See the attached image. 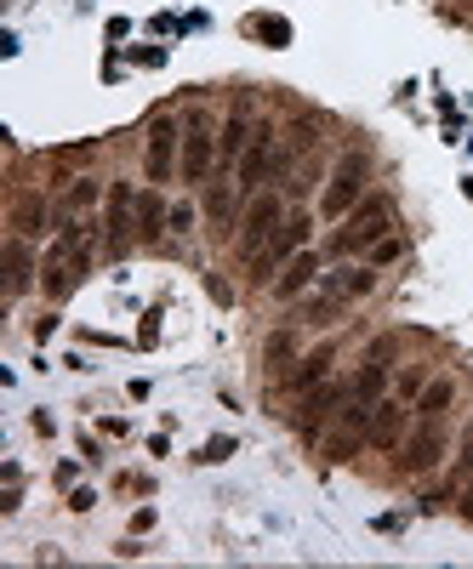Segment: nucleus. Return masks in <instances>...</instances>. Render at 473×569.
I'll return each instance as SVG.
<instances>
[{
  "mask_svg": "<svg viewBox=\"0 0 473 569\" xmlns=\"http://www.w3.org/2000/svg\"><path fill=\"white\" fill-rule=\"evenodd\" d=\"M234 456V439H211L206 450H200V462H228Z\"/></svg>",
  "mask_w": 473,
  "mask_h": 569,
  "instance_id": "nucleus-27",
  "label": "nucleus"
},
{
  "mask_svg": "<svg viewBox=\"0 0 473 569\" xmlns=\"http://www.w3.org/2000/svg\"><path fill=\"white\" fill-rule=\"evenodd\" d=\"M331 364H336V354H331V347H314V354H308L303 364H296V370L286 376V382H291L296 393H308V387H319V382L331 376Z\"/></svg>",
  "mask_w": 473,
  "mask_h": 569,
  "instance_id": "nucleus-16",
  "label": "nucleus"
},
{
  "mask_svg": "<svg viewBox=\"0 0 473 569\" xmlns=\"http://www.w3.org/2000/svg\"><path fill=\"white\" fill-rule=\"evenodd\" d=\"M268 148H274V126H256L246 160H240V188H256L268 177V166H286V154H268Z\"/></svg>",
  "mask_w": 473,
  "mask_h": 569,
  "instance_id": "nucleus-8",
  "label": "nucleus"
},
{
  "mask_svg": "<svg viewBox=\"0 0 473 569\" xmlns=\"http://www.w3.org/2000/svg\"><path fill=\"white\" fill-rule=\"evenodd\" d=\"M69 507H75V512H91V507H98V490H75Z\"/></svg>",
  "mask_w": 473,
  "mask_h": 569,
  "instance_id": "nucleus-28",
  "label": "nucleus"
},
{
  "mask_svg": "<svg viewBox=\"0 0 473 569\" xmlns=\"http://www.w3.org/2000/svg\"><path fill=\"white\" fill-rule=\"evenodd\" d=\"M399 433H405V410H399L394 399H376V410H371V433H365V439H371L376 450H394Z\"/></svg>",
  "mask_w": 473,
  "mask_h": 569,
  "instance_id": "nucleus-13",
  "label": "nucleus"
},
{
  "mask_svg": "<svg viewBox=\"0 0 473 569\" xmlns=\"http://www.w3.org/2000/svg\"><path fill=\"white\" fill-rule=\"evenodd\" d=\"M439 456H445V427L439 422H422L411 433V439H405V472H434L439 467Z\"/></svg>",
  "mask_w": 473,
  "mask_h": 569,
  "instance_id": "nucleus-7",
  "label": "nucleus"
},
{
  "mask_svg": "<svg viewBox=\"0 0 473 569\" xmlns=\"http://www.w3.org/2000/svg\"><path fill=\"white\" fill-rule=\"evenodd\" d=\"M399 251H405V246H399L394 234H388V239H376V246H371V268H388V262H399Z\"/></svg>",
  "mask_w": 473,
  "mask_h": 569,
  "instance_id": "nucleus-24",
  "label": "nucleus"
},
{
  "mask_svg": "<svg viewBox=\"0 0 473 569\" xmlns=\"http://www.w3.org/2000/svg\"><path fill=\"white\" fill-rule=\"evenodd\" d=\"M23 507V490H18V484H6V495H0V512H18Z\"/></svg>",
  "mask_w": 473,
  "mask_h": 569,
  "instance_id": "nucleus-30",
  "label": "nucleus"
},
{
  "mask_svg": "<svg viewBox=\"0 0 473 569\" xmlns=\"http://www.w3.org/2000/svg\"><path fill=\"white\" fill-rule=\"evenodd\" d=\"M468 444H473V427H468Z\"/></svg>",
  "mask_w": 473,
  "mask_h": 569,
  "instance_id": "nucleus-31",
  "label": "nucleus"
},
{
  "mask_svg": "<svg viewBox=\"0 0 473 569\" xmlns=\"http://www.w3.org/2000/svg\"><path fill=\"white\" fill-rule=\"evenodd\" d=\"M177 148H183V126L171 114H160L154 126H148V148H143V166H148V183H166L171 171H177Z\"/></svg>",
  "mask_w": 473,
  "mask_h": 569,
  "instance_id": "nucleus-5",
  "label": "nucleus"
},
{
  "mask_svg": "<svg viewBox=\"0 0 473 569\" xmlns=\"http://www.w3.org/2000/svg\"><path fill=\"white\" fill-rule=\"evenodd\" d=\"M314 279H319V251H296L291 262H286V274L274 279V296H280V302H291V296H303Z\"/></svg>",
  "mask_w": 473,
  "mask_h": 569,
  "instance_id": "nucleus-12",
  "label": "nucleus"
},
{
  "mask_svg": "<svg viewBox=\"0 0 473 569\" xmlns=\"http://www.w3.org/2000/svg\"><path fill=\"white\" fill-rule=\"evenodd\" d=\"M336 404H343V387H331V382L308 387V393H303V410H296V427L314 439V433L326 427V416H336Z\"/></svg>",
  "mask_w": 473,
  "mask_h": 569,
  "instance_id": "nucleus-10",
  "label": "nucleus"
},
{
  "mask_svg": "<svg viewBox=\"0 0 473 569\" xmlns=\"http://www.w3.org/2000/svg\"><path fill=\"white\" fill-rule=\"evenodd\" d=\"M12 228H18L23 239H40V234H46V199H40V194H23L18 206H12Z\"/></svg>",
  "mask_w": 473,
  "mask_h": 569,
  "instance_id": "nucleus-17",
  "label": "nucleus"
},
{
  "mask_svg": "<svg viewBox=\"0 0 473 569\" xmlns=\"http://www.w3.org/2000/svg\"><path fill=\"white\" fill-rule=\"evenodd\" d=\"M291 354H296V342H291L286 331H274V336H268V364H274V370H280V364H291Z\"/></svg>",
  "mask_w": 473,
  "mask_h": 569,
  "instance_id": "nucleus-23",
  "label": "nucleus"
},
{
  "mask_svg": "<svg viewBox=\"0 0 473 569\" xmlns=\"http://www.w3.org/2000/svg\"><path fill=\"white\" fill-rule=\"evenodd\" d=\"M98 194H103V188L91 183V177H75L69 199H63V211H91V206H98Z\"/></svg>",
  "mask_w": 473,
  "mask_h": 569,
  "instance_id": "nucleus-22",
  "label": "nucleus"
},
{
  "mask_svg": "<svg viewBox=\"0 0 473 569\" xmlns=\"http://www.w3.org/2000/svg\"><path fill=\"white\" fill-rule=\"evenodd\" d=\"M388 228H394V211H388V199H359L354 211H348V222H343V234L331 239V251H365V246H376V239H388Z\"/></svg>",
  "mask_w": 473,
  "mask_h": 569,
  "instance_id": "nucleus-2",
  "label": "nucleus"
},
{
  "mask_svg": "<svg viewBox=\"0 0 473 569\" xmlns=\"http://www.w3.org/2000/svg\"><path fill=\"white\" fill-rule=\"evenodd\" d=\"M103 246H109V256L131 251V183L109 188V234H103Z\"/></svg>",
  "mask_w": 473,
  "mask_h": 569,
  "instance_id": "nucleus-9",
  "label": "nucleus"
},
{
  "mask_svg": "<svg viewBox=\"0 0 473 569\" xmlns=\"http://www.w3.org/2000/svg\"><path fill=\"white\" fill-rule=\"evenodd\" d=\"M308 228H314L308 216H286V222H280V234L251 256V268H256L251 279H256V284H268V279H274V268H286L296 251H308Z\"/></svg>",
  "mask_w": 473,
  "mask_h": 569,
  "instance_id": "nucleus-3",
  "label": "nucleus"
},
{
  "mask_svg": "<svg viewBox=\"0 0 473 569\" xmlns=\"http://www.w3.org/2000/svg\"><path fill=\"white\" fill-rule=\"evenodd\" d=\"M376 284V268H343V274H326L331 296H365Z\"/></svg>",
  "mask_w": 473,
  "mask_h": 569,
  "instance_id": "nucleus-20",
  "label": "nucleus"
},
{
  "mask_svg": "<svg viewBox=\"0 0 473 569\" xmlns=\"http://www.w3.org/2000/svg\"><path fill=\"white\" fill-rule=\"evenodd\" d=\"M359 444H371V439H365L359 427H348V422H343V433H336V439L326 444V456H331V462H348V456L359 450Z\"/></svg>",
  "mask_w": 473,
  "mask_h": 569,
  "instance_id": "nucleus-21",
  "label": "nucleus"
},
{
  "mask_svg": "<svg viewBox=\"0 0 473 569\" xmlns=\"http://www.w3.org/2000/svg\"><path fill=\"white\" fill-rule=\"evenodd\" d=\"M166 228H171V234H188V228H194V206H188V199H177V206H171V216H166Z\"/></svg>",
  "mask_w": 473,
  "mask_h": 569,
  "instance_id": "nucleus-25",
  "label": "nucleus"
},
{
  "mask_svg": "<svg viewBox=\"0 0 473 569\" xmlns=\"http://www.w3.org/2000/svg\"><path fill=\"white\" fill-rule=\"evenodd\" d=\"M280 222H286V199H280V194H256L246 206V216H240V251L256 256L268 239L280 234Z\"/></svg>",
  "mask_w": 473,
  "mask_h": 569,
  "instance_id": "nucleus-4",
  "label": "nucleus"
},
{
  "mask_svg": "<svg viewBox=\"0 0 473 569\" xmlns=\"http://www.w3.org/2000/svg\"><path fill=\"white\" fill-rule=\"evenodd\" d=\"M211 166H217V137H211L200 120H188V131H183V160H177L183 183H206Z\"/></svg>",
  "mask_w": 473,
  "mask_h": 569,
  "instance_id": "nucleus-6",
  "label": "nucleus"
},
{
  "mask_svg": "<svg viewBox=\"0 0 473 569\" xmlns=\"http://www.w3.org/2000/svg\"><path fill=\"white\" fill-rule=\"evenodd\" d=\"M399 393H405V399H411V393H422V370H405V376H399Z\"/></svg>",
  "mask_w": 473,
  "mask_h": 569,
  "instance_id": "nucleus-29",
  "label": "nucleus"
},
{
  "mask_svg": "<svg viewBox=\"0 0 473 569\" xmlns=\"http://www.w3.org/2000/svg\"><path fill=\"white\" fill-rule=\"evenodd\" d=\"M166 216H171V206H160L154 188L138 194V234H143V239H160V234H166Z\"/></svg>",
  "mask_w": 473,
  "mask_h": 569,
  "instance_id": "nucleus-18",
  "label": "nucleus"
},
{
  "mask_svg": "<svg viewBox=\"0 0 473 569\" xmlns=\"http://www.w3.org/2000/svg\"><path fill=\"white\" fill-rule=\"evenodd\" d=\"M206 206H211V216H217V222H228V211H234V194H228V183H217V188H211V199H206Z\"/></svg>",
  "mask_w": 473,
  "mask_h": 569,
  "instance_id": "nucleus-26",
  "label": "nucleus"
},
{
  "mask_svg": "<svg viewBox=\"0 0 473 569\" xmlns=\"http://www.w3.org/2000/svg\"><path fill=\"white\" fill-rule=\"evenodd\" d=\"M456 404V382H428L422 393H416V416H422V422H445V410H451Z\"/></svg>",
  "mask_w": 473,
  "mask_h": 569,
  "instance_id": "nucleus-15",
  "label": "nucleus"
},
{
  "mask_svg": "<svg viewBox=\"0 0 473 569\" xmlns=\"http://www.w3.org/2000/svg\"><path fill=\"white\" fill-rule=\"evenodd\" d=\"M382 387H388V364L365 354V364H359V376H354V399H365V404H376V399H382Z\"/></svg>",
  "mask_w": 473,
  "mask_h": 569,
  "instance_id": "nucleus-19",
  "label": "nucleus"
},
{
  "mask_svg": "<svg viewBox=\"0 0 473 569\" xmlns=\"http://www.w3.org/2000/svg\"><path fill=\"white\" fill-rule=\"evenodd\" d=\"M0 262H6V296H23V291L35 284V256H29V239H23V234L6 239Z\"/></svg>",
  "mask_w": 473,
  "mask_h": 569,
  "instance_id": "nucleus-11",
  "label": "nucleus"
},
{
  "mask_svg": "<svg viewBox=\"0 0 473 569\" xmlns=\"http://www.w3.org/2000/svg\"><path fill=\"white\" fill-rule=\"evenodd\" d=\"M365 177H371V160H365L359 148H354V154H343V166L331 171V188L319 194V216H331V222H336V216L354 211L359 199H365Z\"/></svg>",
  "mask_w": 473,
  "mask_h": 569,
  "instance_id": "nucleus-1",
  "label": "nucleus"
},
{
  "mask_svg": "<svg viewBox=\"0 0 473 569\" xmlns=\"http://www.w3.org/2000/svg\"><path fill=\"white\" fill-rule=\"evenodd\" d=\"M251 131L256 126H246V120H223V131H217V166L228 171V166H234V160H246V148H251Z\"/></svg>",
  "mask_w": 473,
  "mask_h": 569,
  "instance_id": "nucleus-14",
  "label": "nucleus"
}]
</instances>
